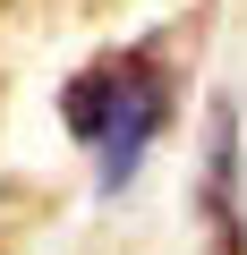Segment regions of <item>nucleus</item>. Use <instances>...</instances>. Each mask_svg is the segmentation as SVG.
<instances>
[{
    "mask_svg": "<svg viewBox=\"0 0 247 255\" xmlns=\"http://www.w3.org/2000/svg\"><path fill=\"white\" fill-rule=\"evenodd\" d=\"M205 221H213V247L239 255V119L213 111V136H205Z\"/></svg>",
    "mask_w": 247,
    "mask_h": 255,
    "instance_id": "nucleus-2",
    "label": "nucleus"
},
{
    "mask_svg": "<svg viewBox=\"0 0 247 255\" xmlns=\"http://www.w3.org/2000/svg\"><path fill=\"white\" fill-rule=\"evenodd\" d=\"M171 102H179V77H171V51L162 43L102 51V60H85L60 85V119H68V136L85 145L102 196H119L137 179V162L154 153V136L171 128Z\"/></svg>",
    "mask_w": 247,
    "mask_h": 255,
    "instance_id": "nucleus-1",
    "label": "nucleus"
}]
</instances>
